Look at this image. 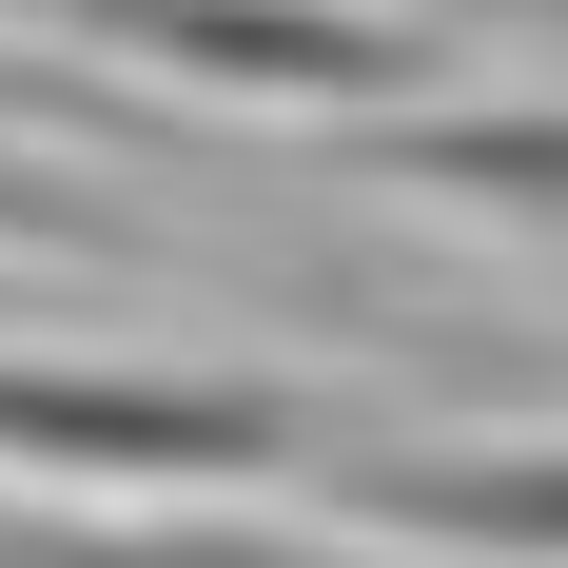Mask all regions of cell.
I'll return each mask as SVG.
<instances>
[]
</instances>
